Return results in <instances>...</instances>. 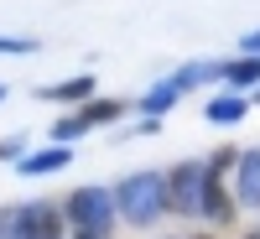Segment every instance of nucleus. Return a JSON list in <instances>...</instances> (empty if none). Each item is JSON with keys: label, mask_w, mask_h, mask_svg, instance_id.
I'll use <instances>...</instances> for the list:
<instances>
[{"label": "nucleus", "mask_w": 260, "mask_h": 239, "mask_svg": "<svg viewBox=\"0 0 260 239\" xmlns=\"http://www.w3.org/2000/svg\"><path fill=\"white\" fill-rule=\"evenodd\" d=\"M115 208H120V219L136 224V229L156 224L161 213H167V177H161V172H136V177H120Z\"/></svg>", "instance_id": "f257e3e1"}, {"label": "nucleus", "mask_w": 260, "mask_h": 239, "mask_svg": "<svg viewBox=\"0 0 260 239\" xmlns=\"http://www.w3.org/2000/svg\"><path fill=\"white\" fill-rule=\"evenodd\" d=\"M62 213H68L73 229H89V234H110L120 208H115V192L110 187H73L68 203H62Z\"/></svg>", "instance_id": "f03ea898"}, {"label": "nucleus", "mask_w": 260, "mask_h": 239, "mask_svg": "<svg viewBox=\"0 0 260 239\" xmlns=\"http://www.w3.org/2000/svg\"><path fill=\"white\" fill-rule=\"evenodd\" d=\"M0 239H62V219L47 203H21L0 213Z\"/></svg>", "instance_id": "7ed1b4c3"}, {"label": "nucleus", "mask_w": 260, "mask_h": 239, "mask_svg": "<svg viewBox=\"0 0 260 239\" xmlns=\"http://www.w3.org/2000/svg\"><path fill=\"white\" fill-rule=\"evenodd\" d=\"M203 161H182V166H172V177H167V208L172 213H198V198H203Z\"/></svg>", "instance_id": "20e7f679"}, {"label": "nucleus", "mask_w": 260, "mask_h": 239, "mask_svg": "<svg viewBox=\"0 0 260 239\" xmlns=\"http://www.w3.org/2000/svg\"><path fill=\"white\" fill-rule=\"evenodd\" d=\"M234 203L260 208V146L234 156Z\"/></svg>", "instance_id": "39448f33"}, {"label": "nucleus", "mask_w": 260, "mask_h": 239, "mask_svg": "<svg viewBox=\"0 0 260 239\" xmlns=\"http://www.w3.org/2000/svg\"><path fill=\"white\" fill-rule=\"evenodd\" d=\"M208 166V161H203ZM198 213L213 224H234V198L224 192V177L219 172H203V198H198Z\"/></svg>", "instance_id": "423d86ee"}, {"label": "nucleus", "mask_w": 260, "mask_h": 239, "mask_svg": "<svg viewBox=\"0 0 260 239\" xmlns=\"http://www.w3.org/2000/svg\"><path fill=\"white\" fill-rule=\"evenodd\" d=\"M68 161H73L68 146H42V151H31V156H21L16 172H21V177H52V172H62Z\"/></svg>", "instance_id": "0eeeda50"}, {"label": "nucleus", "mask_w": 260, "mask_h": 239, "mask_svg": "<svg viewBox=\"0 0 260 239\" xmlns=\"http://www.w3.org/2000/svg\"><path fill=\"white\" fill-rule=\"evenodd\" d=\"M245 110H250V94H245V89H229V94H213V99L203 104V115H208V125H240V120H245Z\"/></svg>", "instance_id": "6e6552de"}, {"label": "nucleus", "mask_w": 260, "mask_h": 239, "mask_svg": "<svg viewBox=\"0 0 260 239\" xmlns=\"http://www.w3.org/2000/svg\"><path fill=\"white\" fill-rule=\"evenodd\" d=\"M37 99H52V104H89V99H94V73L62 78V83H52V89H42Z\"/></svg>", "instance_id": "1a4fd4ad"}, {"label": "nucleus", "mask_w": 260, "mask_h": 239, "mask_svg": "<svg viewBox=\"0 0 260 239\" xmlns=\"http://www.w3.org/2000/svg\"><path fill=\"white\" fill-rule=\"evenodd\" d=\"M224 83L229 89H260V57H229L224 62Z\"/></svg>", "instance_id": "9d476101"}, {"label": "nucleus", "mask_w": 260, "mask_h": 239, "mask_svg": "<svg viewBox=\"0 0 260 239\" xmlns=\"http://www.w3.org/2000/svg\"><path fill=\"white\" fill-rule=\"evenodd\" d=\"M125 110H130V104H125V99H89V104H83V110H78V115H83V125H89V130H94V125H110V120H120Z\"/></svg>", "instance_id": "9b49d317"}, {"label": "nucleus", "mask_w": 260, "mask_h": 239, "mask_svg": "<svg viewBox=\"0 0 260 239\" xmlns=\"http://www.w3.org/2000/svg\"><path fill=\"white\" fill-rule=\"evenodd\" d=\"M42 42L37 37H0V57H37Z\"/></svg>", "instance_id": "f8f14e48"}, {"label": "nucleus", "mask_w": 260, "mask_h": 239, "mask_svg": "<svg viewBox=\"0 0 260 239\" xmlns=\"http://www.w3.org/2000/svg\"><path fill=\"white\" fill-rule=\"evenodd\" d=\"M78 135H89V125H83V115H68V120H57V130H52V141H57V146H73Z\"/></svg>", "instance_id": "ddd939ff"}, {"label": "nucleus", "mask_w": 260, "mask_h": 239, "mask_svg": "<svg viewBox=\"0 0 260 239\" xmlns=\"http://www.w3.org/2000/svg\"><path fill=\"white\" fill-rule=\"evenodd\" d=\"M21 156H26V141H21V135L0 141V161H21Z\"/></svg>", "instance_id": "4468645a"}, {"label": "nucleus", "mask_w": 260, "mask_h": 239, "mask_svg": "<svg viewBox=\"0 0 260 239\" xmlns=\"http://www.w3.org/2000/svg\"><path fill=\"white\" fill-rule=\"evenodd\" d=\"M240 52H250V57L260 52V31H250V37H240Z\"/></svg>", "instance_id": "2eb2a0df"}, {"label": "nucleus", "mask_w": 260, "mask_h": 239, "mask_svg": "<svg viewBox=\"0 0 260 239\" xmlns=\"http://www.w3.org/2000/svg\"><path fill=\"white\" fill-rule=\"evenodd\" d=\"M73 239H110V234H89V229H73Z\"/></svg>", "instance_id": "dca6fc26"}, {"label": "nucleus", "mask_w": 260, "mask_h": 239, "mask_svg": "<svg viewBox=\"0 0 260 239\" xmlns=\"http://www.w3.org/2000/svg\"><path fill=\"white\" fill-rule=\"evenodd\" d=\"M192 239H213V234H192Z\"/></svg>", "instance_id": "f3484780"}, {"label": "nucleus", "mask_w": 260, "mask_h": 239, "mask_svg": "<svg viewBox=\"0 0 260 239\" xmlns=\"http://www.w3.org/2000/svg\"><path fill=\"white\" fill-rule=\"evenodd\" d=\"M0 99H6V83H0Z\"/></svg>", "instance_id": "a211bd4d"}, {"label": "nucleus", "mask_w": 260, "mask_h": 239, "mask_svg": "<svg viewBox=\"0 0 260 239\" xmlns=\"http://www.w3.org/2000/svg\"><path fill=\"white\" fill-rule=\"evenodd\" d=\"M255 104H260V89H255Z\"/></svg>", "instance_id": "6ab92c4d"}, {"label": "nucleus", "mask_w": 260, "mask_h": 239, "mask_svg": "<svg viewBox=\"0 0 260 239\" xmlns=\"http://www.w3.org/2000/svg\"><path fill=\"white\" fill-rule=\"evenodd\" d=\"M250 239H260V234H250Z\"/></svg>", "instance_id": "aec40b11"}, {"label": "nucleus", "mask_w": 260, "mask_h": 239, "mask_svg": "<svg viewBox=\"0 0 260 239\" xmlns=\"http://www.w3.org/2000/svg\"><path fill=\"white\" fill-rule=\"evenodd\" d=\"M255 234H260V229H255Z\"/></svg>", "instance_id": "412c9836"}]
</instances>
